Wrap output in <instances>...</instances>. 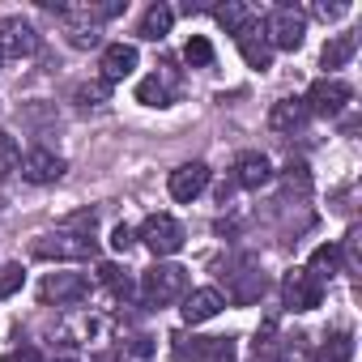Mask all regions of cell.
<instances>
[{
    "mask_svg": "<svg viewBox=\"0 0 362 362\" xmlns=\"http://www.w3.org/2000/svg\"><path fill=\"white\" fill-rule=\"evenodd\" d=\"M349 98H354V90H349L345 81H337V77H320V81L307 90L303 107H307V115H324V119H332V115H341V111L349 107Z\"/></svg>",
    "mask_w": 362,
    "mask_h": 362,
    "instance_id": "7",
    "label": "cell"
},
{
    "mask_svg": "<svg viewBox=\"0 0 362 362\" xmlns=\"http://www.w3.org/2000/svg\"><path fill=\"white\" fill-rule=\"evenodd\" d=\"M77 98H81V103H103V98H107V86H81Z\"/></svg>",
    "mask_w": 362,
    "mask_h": 362,
    "instance_id": "36",
    "label": "cell"
},
{
    "mask_svg": "<svg viewBox=\"0 0 362 362\" xmlns=\"http://www.w3.org/2000/svg\"><path fill=\"white\" fill-rule=\"evenodd\" d=\"M90 294V277L86 273H47L43 277V286H39V298L52 307H73V303H81Z\"/></svg>",
    "mask_w": 362,
    "mask_h": 362,
    "instance_id": "8",
    "label": "cell"
},
{
    "mask_svg": "<svg viewBox=\"0 0 362 362\" xmlns=\"http://www.w3.org/2000/svg\"><path fill=\"white\" fill-rule=\"evenodd\" d=\"M39 52V35H35V26L26 22V18H5L0 22V60H26V56H35Z\"/></svg>",
    "mask_w": 362,
    "mask_h": 362,
    "instance_id": "10",
    "label": "cell"
},
{
    "mask_svg": "<svg viewBox=\"0 0 362 362\" xmlns=\"http://www.w3.org/2000/svg\"><path fill=\"white\" fill-rule=\"evenodd\" d=\"M311 13H315L320 22H337V18L345 13V5H324V0H315V5H311Z\"/></svg>",
    "mask_w": 362,
    "mask_h": 362,
    "instance_id": "34",
    "label": "cell"
},
{
    "mask_svg": "<svg viewBox=\"0 0 362 362\" xmlns=\"http://www.w3.org/2000/svg\"><path fill=\"white\" fill-rule=\"evenodd\" d=\"M90 362H119V358H115V349H111V354H98V358H90Z\"/></svg>",
    "mask_w": 362,
    "mask_h": 362,
    "instance_id": "38",
    "label": "cell"
},
{
    "mask_svg": "<svg viewBox=\"0 0 362 362\" xmlns=\"http://www.w3.org/2000/svg\"><path fill=\"white\" fill-rule=\"evenodd\" d=\"M214 18H218L226 30H239V26L247 22V9H243V5H218V9H214Z\"/></svg>",
    "mask_w": 362,
    "mask_h": 362,
    "instance_id": "31",
    "label": "cell"
},
{
    "mask_svg": "<svg viewBox=\"0 0 362 362\" xmlns=\"http://www.w3.org/2000/svg\"><path fill=\"white\" fill-rule=\"evenodd\" d=\"M235 43H239V52H243L247 69L264 73V69L273 64V47H269V39H264V22H260V18H247V22L235 30Z\"/></svg>",
    "mask_w": 362,
    "mask_h": 362,
    "instance_id": "11",
    "label": "cell"
},
{
    "mask_svg": "<svg viewBox=\"0 0 362 362\" xmlns=\"http://www.w3.org/2000/svg\"><path fill=\"white\" fill-rule=\"evenodd\" d=\"M22 264H5V269H0V298H9L13 290H22Z\"/></svg>",
    "mask_w": 362,
    "mask_h": 362,
    "instance_id": "32",
    "label": "cell"
},
{
    "mask_svg": "<svg viewBox=\"0 0 362 362\" xmlns=\"http://www.w3.org/2000/svg\"><path fill=\"white\" fill-rule=\"evenodd\" d=\"M184 60H188L192 69H209V64H214V43H209L205 35H192L188 47H184Z\"/></svg>",
    "mask_w": 362,
    "mask_h": 362,
    "instance_id": "24",
    "label": "cell"
},
{
    "mask_svg": "<svg viewBox=\"0 0 362 362\" xmlns=\"http://www.w3.org/2000/svg\"><path fill=\"white\" fill-rule=\"evenodd\" d=\"M222 307H226L222 290L205 286V290H192V294L184 298V307H179V315H184V324H205V320H214V315H218Z\"/></svg>",
    "mask_w": 362,
    "mask_h": 362,
    "instance_id": "14",
    "label": "cell"
},
{
    "mask_svg": "<svg viewBox=\"0 0 362 362\" xmlns=\"http://www.w3.org/2000/svg\"><path fill=\"white\" fill-rule=\"evenodd\" d=\"M286 188H290V192H298V197H307V192H311V175H307V166H303V162H290V166H286Z\"/></svg>",
    "mask_w": 362,
    "mask_h": 362,
    "instance_id": "28",
    "label": "cell"
},
{
    "mask_svg": "<svg viewBox=\"0 0 362 362\" xmlns=\"http://www.w3.org/2000/svg\"><path fill=\"white\" fill-rule=\"evenodd\" d=\"M307 119H311V115H307L303 98H281V103H273V111H269V128H273V132H298Z\"/></svg>",
    "mask_w": 362,
    "mask_h": 362,
    "instance_id": "18",
    "label": "cell"
},
{
    "mask_svg": "<svg viewBox=\"0 0 362 362\" xmlns=\"http://www.w3.org/2000/svg\"><path fill=\"white\" fill-rule=\"evenodd\" d=\"M69 43H73V47H98L103 35H98L94 26H69Z\"/></svg>",
    "mask_w": 362,
    "mask_h": 362,
    "instance_id": "33",
    "label": "cell"
},
{
    "mask_svg": "<svg viewBox=\"0 0 362 362\" xmlns=\"http://www.w3.org/2000/svg\"><path fill=\"white\" fill-rule=\"evenodd\" d=\"M277 362H311V345H307V337H290V341L281 345Z\"/></svg>",
    "mask_w": 362,
    "mask_h": 362,
    "instance_id": "30",
    "label": "cell"
},
{
    "mask_svg": "<svg viewBox=\"0 0 362 362\" xmlns=\"http://www.w3.org/2000/svg\"><path fill=\"white\" fill-rule=\"evenodd\" d=\"M175 94H179V69H175L170 60H162L158 73H149V77L136 86V98H141L145 107H170Z\"/></svg>",
    "mask_w": 362,
    "mask_h": 362,
    "instance_id": "12",
    "label": "cell"
},
{
    "mask_svg": "<svg viewBox=\"0 0 362 362\" xmlns=\"http://www.w3.org/2000/svg\"><path fill=\"white\" fill-rule=\"evenodd\" d=\"M273 337H277V320H264L260 332H256V345H252V362H269V354H273Z\"/></svg>",
    "mask_w": 362,
    "mask_h": 362,
    "instance_id": "27",
    "label": "cell"
},
{
    "mask_svg": "<svg viewBox=\"0 0 362 362\" xmlns=\"http://www.w3.org/2000/svg\"><path fill=\"white\" fill-rule=\"evenodd\" d=\"M269 179H273V166H269L264 153H239V158H235V184H239V188L256 192V188L269 184Z\"/></svg>",
    "mask_w": 362,
    "mask_h": 362,
    "instance_id": "17",
    "label": "cell"
},
{
    "mask_svg": "<svg viewBox=\"0 0 362 362\" xmlns=\"http://www.w3.org/2000/svg\"><path fill=\"white\" fill-rule=\"evenodd\" d=\"M281 303L290 311H315L324 303V286L307 273V269H290L286 281H281Z\"/></svg>",
    "mask_w": 362,
    "mask_h": 362,
    "instance_id": "9",
    "label": "cell"
},
{
    "mask_svg": "<svg viewBox=\"0 0 362 362\" xmlns=\"http://www.w3.org/2000/svg\"><path fill=\"white\" fill-rule=\"evenodd\" d=\"M303 35H307V18H303L298 9H290V5L273 9L269 22H264V39H269V47L298 52V47H303Z\"/></svg>",
    "mask_w": 362,
    "mask_h": 362,
    "instance_id": "5",
    "label": "cell"
},
{
    "mask_svg": "<svg viewBox=\"0 0 362 362\" xmlns=\"http://www.w3.org/2000/svg\"><path fill=\"white\" fill-rule=\"evenodd\" d=\"M94 222L98 218L90 209L64 218V226L56 235H43L35 243V256L39 260H86V256H94Z\"/></svg>",
    "mask_w": 362,
    "mask_h": 362,
    "instance_id": "1",
    "label": "cell"
},
{
    "mask_svg": "<svg viewBox=\"0 0 362 362\" xmlns=\"http://www.w3.org/2000/svg\"><path fill=\"white\" fill-rule=\"evenodd\" d=\"M103 86H115V81H124L132 69H136V47L132 43H107L103 47Z\"/></svg>",
    "mask_w": 362,
    "mask_h": 362,
    "instance_id": "16",
    "label": "cell"
},
{
    "mask_svg": "<svg viewBox=\"0 0 362 362\" xmlns=\"http://www.w3.org/2000/svg\"><path fill=\"white\" fill-rule=\"evenodd\" d=\"M9 362H43V354H39L35 345H22V349H13V354H9Z\"/></svg>",
    "mask_w": 362,
    "mask_h": 362,
    "instance_id": "37",
    "label": "cell"
},
{
    "mask_svg": "<svg viewBox=\"0 0 362 362\" xmlns=\"http://www.w3.org/2000/svg\"><path fill=\"white\" fill-rule=\"evenodd\" d=\"M354 52H358V39H354V35H337L332 43H324V52H320V64H324V69H341V64H345Z\"/></svg>",
    "mask_w": 362,
    "mask_h": 362,
    "instance_id": "21",
    "label": "cell"
},
{
    "mask_svg": "<svg viewBox=\"0 0 362 362\" xmlns=\"http://www.w3.org/2000/svg\"><path fill=\"white\" fill-rule=\"evenodd\" d=\"M337 256H341L345 273H354V277H358V269H362V260H358V226L345 235V247H337Z\"/></svg>",
    "mask_w": 362,
    "mask_h": 362,
    "instance_id": "29",
    "label": "cell"
},
{
    "mask_svg": "<svg viewBox=\"0 0 362 362\" xmlns=\"http://www.w3.org/2000/svg\"><path fill=\"white\" fill-rule=\"evenodd\" d=\"M22 175L30 179V184H56V179L64 175V158L52 153V149H30L22 158Z\"/></svg>",
    "mask_w": 362,
    "mask_h": 362,
    "instance_id": "15",
    "label": "cell"
},
{
    "mask_svg": "<svg viewBox=\"0 0 362 362\" xmlns=\"http://www.w3.org/2000/svg\"><path fill=\"white\" fill-rule=\"evenodd\" d=\"M136 239L162 260V256H175L179 247H184V226H179L170 214H149V218L141 222V235H136Z\"/></svg>",
    "mask_w": 362,
    "mask_h": 362,
    "instance_id": "4",
    "label": "cell"
},
{
    "mask_svg": "<svg viewBox=\"0 0 362 362\" xmlns=\"http://www.w3.org/2000/svg\"><path fill=\"white\" fill-rule=\"evenodd\" d=\"M226 290H230V303H239V307H247V303H256L260 294H264V273H260V264L252 260V256H239L226 273Z\"/></svg>",
    "mask_w": 362,
    "mask_h": 362,
    "instance_id": "6",
    "label": "cell"
},
{
    "mask_svg": "<svg viewBox=\"0 0 362 362\" xmlns=\"http://www.w3.org/2000/svg\"><path fill=\"white\" fill-rule=\"evenodd\" d=\"M98 281H103L115 298H132V277H128L119 264H103V269H98Z\"/></svg>",
    "mask_w": 362,
    "mask_h": 362,
    "instance_id": "23",
    "label": "cell"
},
{
    "mask_svg": "<svg viewBox=\"0 0 362 362\" xmlns=\"http://www.w3.org/2000/svg\"><path fill=\"white\" fill-rule=\"evenodd\" d=\"M13 170H22V149L13 136H0V179H9Z\"/></svg>",
    "mask_w": 362,
    "mask_h": 362,
    "instance_id": "26",
    "label": "cell"
},
{
    "mask_svg": "<svg viewBox=\"0 0 362 362\" xmlns=\"http://www.w3.org/2000/svg\"><path fill=\"white\" fill-rule=\"evenodd\" d=\"M320 362H354V337L349 332H332L320 345Z\"/></svg>",
    "mask_w": 362,
    "mask_h": 362,
    "instance_id": "22",
    "label": "cell"
},
{
    "mask_svg": "<svg viewBox=\"0 0 362 362\" xmlns=\"http://www.w3.org/2000/svg\"><path fill=\"white\" fill-rule=\"evenodd\" d=\"M188 294V269L184 264H153L141 277V303L145 307H166Z\"/></svg>",
    "mask_w": 362,
    "mask_h": 362,
    "instance_id": "2",
    "label": "cell"
},
{
    "mask_svg": "<svg viewBox=\"0 0 362 362\" xmlns=\"http://www.w3.org/2000/svg\"><path fill=\"white\" fill-rule=\"evenodd\" d=\"M170 26H175V9L170 5H149L145 18H141V26H136V35L149 39V43H158V39L170 35Z\"/></svg>",
    "mask_w": 362,
    "mask_h": 362,
    "instance_id": "19",
    "label": "cell"
},
{
    "mask_svg": "<svg viewBox=\"0 0 362 362\" xmlns=\"http://www.w3.org/2000/svg\"><path fill=\"white\" fill-rule=\"evenodd\" d=\"M307 273L324 286L328 277H337L341 273V256H337V243H324V247H315L311 252V264H307Z\"/></svg>",
    "mask_w": 362,
    "mask_h": 362,
    "instance_id": "20",
    "label": "cell"
},
{
    "mask_svg": "<svg viewBox=\"0 0 362 362\" xmlns=\"http://www.w3.org/2000/svg\"><path fill=\"white\" fill-rule=\"evenodd\" d=\"M132 243H136V235H132L128 226H115V230H111V247H115V252H128Z\"/></svg>",
    "mask_w": 362,
    "mask_h": 362,
    "instance_id": "35",
    "label": "cell"
},
{
    "mask_svg": "<svg viewBox=\"0 0 362 362\" xmlns=\"http://www.w3.org/2000/svg\"><path fill=\"white\" fill-rule=\"evenodd\" d=\"M115 358H119V362H149V358H153V341H149V337H128V341L115 349Z\"/></svg>",
    "mask_w": 362,
    "mask_h": 362,
    "instance_id": "25",
    "label": "cell"
},
{
    "mask_svg": "<svg viewBox=\"0 0 362 362\" xmlns=\"http://www.w3.org/2000/svg\"><path fill=\"white\" fill-rule=\"evenodd\" d=\"M175 358L179 362H239L235 337H175Z\"/></svg>",
    "mask_w": 362,
    "mask_h": 362,
    "instance_id": "3",
    "label": "cell"
},
{
    "mask_svg": "<svg viewBox=\"0 0 362 362\" xmlns=\"http://www.w3.org/2000/svg\"><path fill=\"white\" fill-rule=\"evenodd\" d=\"M166 188H170V197L175 201H197L205 188H209V166L205 162H184V166H175L170 170V179H166Z\"/></svg>",
    "mask_w": 362,
    "mask_h": 362,
    "instance_id": "13",
    "label": "cell"
}]
</instances>
